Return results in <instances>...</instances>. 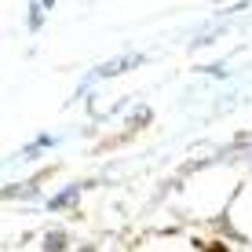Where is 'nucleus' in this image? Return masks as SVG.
Listing matches in <instances>:
<instances>
[{
  "instance_id": "obj_1",
  "label": "nucleus",
  "mask_w": 252,
  "mask_h": 252,
  "mask_svg": "<svg viewBox=\"0 0 252 252\" xmlns=\"http://www.w3.org/2000/svg\"><path fill=\"white\" fill-rule=\"evenodd\" d=\"M139 63H143V55H121V59H114V63L99 66V69H95V77H117V73H125V69H132Z\"/></svg>"
},
{
  "instance_id": "obj_2",
  "label": "nucleus",
  "mask_w": 252,
  "mask_h": 252,
  "mask_svg": "<svg viewBox=\"0 0 252 252\" xmlns=\"http://www.w3.org/2000/svg\"><path fill=\"white\" fill-rule=\"evenodd\" d=\"M77 194H81V187H66L63 194L51 197V205H48V208H66V205H73V201H77Z\"/></svg>"
},
{
  "instance_id": "obj_3",
  "label": "nucleus",
  "mask_w": 252,
  "mask_h": 252,
  "mask_svg": "<svg viewBox=\"0 0 252 252\" xmlns=\"http://www.w3.org/2000/svg\"><path fill=\"white\" fill-rule=\"evenodd\" d=\"M63 245H66L63 234H48V238H44V249H63Z\"/></svg>"
}]
</instances>
